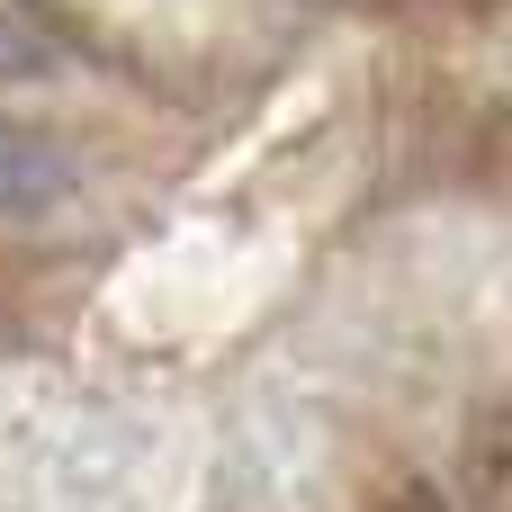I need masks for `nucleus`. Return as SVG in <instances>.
Wrapping results in <instances>:
<instances>
[{
  "label": "nucleus",
  "instance_id": "nucleus-1",
  "mask_svg": "<svg viewBox=\"0 0 512 512\" xmlns=\"http://www.w3.org/2000/svg\"><path fill=\"white\" fill-rule=\"evenodd\" d=\"M72 198V153L18 117H0V225H27Z\"/></svg>",
  "mask_w": 512,
  "mask_h": 512
},
{
  "label": "nucleus",
  "instance_id": "nucleus-2",
  "mask_svg": "<svg viewBox=\"0 0 512 512\" xmlns=\"http://www.w3.org/2000/svg\"><path fill=\"white\" fill-rule=\"evenodd\" d=\"M459 477H468V512H512V405L468 414V432H459Z\"/></svg>",
  "mask_w": 512,
  "mask_h": 512
},
{
  "label": "nucleus",
  "instance_id": "nucleus-3",
  "mask_svg": "<svg viewBox=\"0 0 512 512\" xmlns=\"http://www.w3.org/2000/svg\"><path fill=\"white\" fill-rule=\"evenodd\" d=\"M36 63H45V45H36V36H18V27L0 18V81H9V72H36Z\"/></svg>",
  "mask_w": 512,
  "mask_h": 512
},
{
  "label": "nucleus",
  "instance_id": "nucleus-4",
  "mask_svg": "<svg viewBox=\"0 0 512 512\" xmlns=\"http://www.w3.org/2000/svg\"><path fill=\"white\" fill-rule=\"evenodd\" d=\"M369 512H450V504H441V495H432L423 477H405V486H387V495H378Z\"/></svg>",
  "mask_w": 512,
  "mask_h": 512
}]
</instances>
